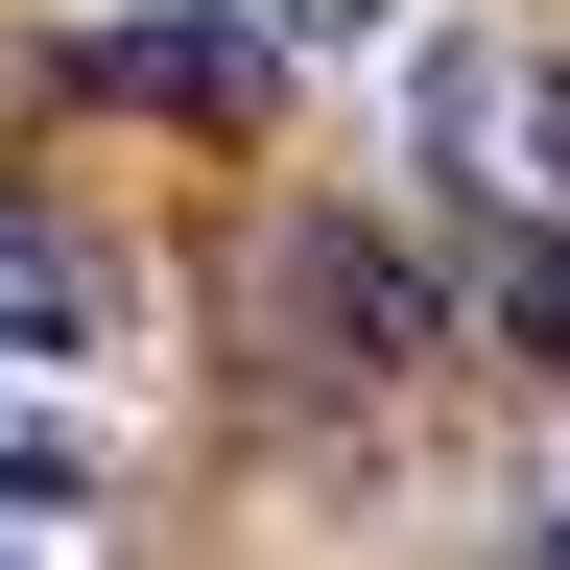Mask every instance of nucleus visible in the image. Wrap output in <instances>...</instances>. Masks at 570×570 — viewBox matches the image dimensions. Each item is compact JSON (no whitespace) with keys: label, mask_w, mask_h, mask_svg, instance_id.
Returning a JSON list of instances; mask_svg holds the SVG:
<instances>
[{"label":"nucleus","mask_w":570,"mask_h":570,"mask_svg":"<svg viewBox=\"0 0 570 570\" xmlns=\"http://www.w3.org/2000/svg\"><path fill=\"white\" fill-rule=\"evenodd\" d=\"M96 523H119V452L48 381H0V570H96Z\"/></svg>","instance_id":"f257e3e1"},{"label":"nucleus","mask_w":570,"mask_h":570,"mask_svg":"<svg viewBox=\"0 0 570 570\" xmlns=\"http://www.w3.org/2000/svg\"><path fill=\"white\" fill-rule=\"evenodd\" d=\"M96 71H119V96H167V119H262V48H238V24H119Z\"/></svg>","instance_id":"20e7f679"},{"label":"nucleus","mask_w":570,"mask_h":570,"mask_svg":"<svg viewBox=\"0 0 570 570\" xmlns=\"http://www.w3.org/2000/svg\"><path fill=\"white\" fill-rule=\"evenodd\" d=\"M285 24H381V0H285Z\"/></svg>","instance_id":"39448f33"},{"label":"nucleus","mask_w":570,"mask_h":570,"mask_svg":"<svg viewBox=\"0 0 570 570\" xmlns=\"http://www.w3.org/2000/svg\"><path fill=\"white\" fill-rule=\"evenodd\" d=\"M285 333H309V381H404V356H428V285L381 238H285Z\"/></svg>","instance_id":"f03ea898"},{"label":"nucleus","mask_w":570,"mask_h":570,"mask_svg":"<svg viewBox=\"0 0 570 570\" xmlns=\"http://www.w3.org/2000/svg\"><path fill=\"white\" fill-rule=\"evenodd\" d=\"M96 309H119V285H96V238L0 190V356H96Z\"/></svg>","instance_id":"7ed1b4c3"}]
</instances>
